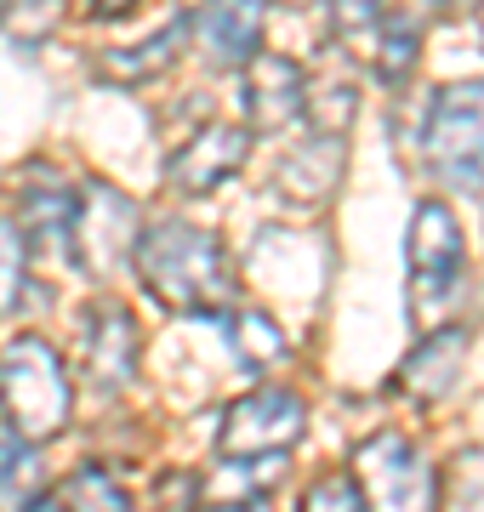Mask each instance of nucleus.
<instances>
[{
	"mask_svg": "<svg viewBox=\"0 0 484 512\" xmlns=\"http://www.w3.org/2000/svg\"><path fill=\"white\" fill-rule=\"evenodd\" d=\"M308 427V404L291 387H257L223 410L217 456H285Z\"/></svg>",
	"mask_w": 484,
	"mask_h": 512,
	"instance_id": "423d86ee",
	"label": "nucleus"
},
{
	"mask_svg": "<svg viewBox=\"0 0 484 512\" xmlns=\"http://www.w3.org/2000/svg\"><path fill=\"white\" fill-rule=\"evenodd\" d=\"M131 268L143 279V291L171 313H228L234 308V262L223 251V234H211L200 222L166 217L149 222L131 245Z\"/></svg>",
	"mask_w": 484,
	"mask_h": 512,
	"instance_id": "f257e3e1",
	"label": "nucleus"
},
{
	"mask_svg": "<svg viewBox=\"0 0 484 512\" xmlns=\"http://www.w3.org/2000/svg\"><path fill=\"white\" fill-rule=\"evenodd\" d=\"M371 29H376V74L388 86L410 80L416 57H422V23L410 18V12H393V18H376Z\"/></svg>",
	"mask_w": 484,
	"mask_h": 512,
	"instance_id": "f3484780",
	"label": "nucleus"
},
{
	"mask_svg": "<svg viewBox=\"0 0 484 512\" xmlns=\"http://www.w3.org/2000/svg\"><path fill=\"white\" fill-rule=\"evenodd\" d=\"M302 512H365V501H359V490H354L348 473H331L302 495Z\"/></svg>",
	"mask_w": 484,
	"mask_h": 512,
	"instance_id": "4be33fe9",
	"label": "nucleus"
},
{
	"mask_svg": "<svg viewBox=\"0 0 484 512\" xmlns=\"http://www.w3.org/2000/svg\"><path fill=\"white\" fill-rule=\"evenodd\" d=\"M23 262H29V251H23L18 228L0 217V319L23 302Z\"/></svg>",
	"mask_w": 484,
	"mask_h": 512,
	"instance_id": "aec40b11",
	"label": "nucleus"
},
{
	"mask_svg": "<svg viewBox=\"0 0 484 512\" xmlns=\"http://www.w3.org/2000/svg\"><path fill=\"white\" fill-rule=\"evenodd\" d=\"M308 114V74L291 57H251L245 63V120L262 137H280Z\"/></svg>",
	"mask_w": 484,
	"mask_h": 512,
	"instance_id": "9b49d317",
	"label": "nucleus"
},
{
	"mask_svg": "<svg viewBox=\"0 0 484 512\" xmlns=\"http://www.w3.org/2000/svg\"><path fill=\"white\" fill-rule=\"evenodd\" d=\"M18 512H69V507H63V495L57 490H40V495H29Z\"/></svg>",
	"mask_w": 484,
	"mask_h": 512,
	"instance_id": "a878e982",
	"label": "nucleus"
},
{
	"mask_svg": "<svg viewBox=\"0 0 484 512\" xmlns=\"http://www.w3.org/2000/svg\"><path fill=\"white\" fill-rule=\"evenodd\" d=\"M183 46H188V18H171L166 29H154L143 46L103 52L97 74H103V80H114V86H149V80H160V74L183 57Z\"/></svg>",
	"mask_w": 484,
	"mask_h": 512,
	"instance_id": "2eb2a0df",
	"label": "nucleus"
},
{
	"mask_svg": "<svg viewBox=\"0 0 484 512\" xmlns=\"http://www.w3.org/2000/svg\"><path fill=\"white\" fill-rule=\"evenodd\" d=\"M194 512H268V495H262V501H205V507H194Z\"/></svg>",
	"mask_w": 484,
	"mask_h": 512,
	"instance_id": "bb28decb",
	"label": "nucleus"
},
{
	"mask_svg": "<svg viewBox=\"0 0 484 512\" xmlns=\"http://www.w3.org/2000/svg\"><path fill=\"white\" fill-rule=\"evenodd\" d=\"M405 268H410V325L433 330L456 302L462 285V228L445 200H422L405 234Z\"/></svg>",
	"mask_w": 484,
	"mask_h": 512,
	"instance_id": "7ed1b4c3",
	"label": "nucleus"
},
{
	"mask_svg": "<svg viewBox=\"0 0 484 512\" xmlns=\"http://www.w3.org/2000/svg\"><path fill=\"white\" fill-rule=\"evenodd\" d=\"M57 495H63V507L69 512H131L126 490H120L103 467H80V473H69L63 484H57Z\"/></svg>",
	"mask_w": 484,
	"mask_h": 512,
	"instance_id": "a211bd4d",
	"label": "nucleus"
},
{
	"mask_svg": "<svg viewBox=\"0 0 484 512\" xmlns=\"http://www.w3.org/2000/svg\"><path fill=\"white\" fill-rule=\"evenodd\" d=\"M479 40H484V0H479Z\"/></svg>",
	"mask_w": 484,
	"mask_h": 512,
	"instance_id": "cd10ccee",
	"label": "nucleus"
},
{
	"mask_svg": "<svg viewBox=\"0 0 484 512\" xmlns=\"http://www.w3.org/2000/svg\"><path fill=\"white\" fill-rule=\"evenodd\" d=\"M86 6H92V18L114 23V18H126V12L137 6V0H86Z\"/></svg>",
	"mask_w": 484,
	"mask_h": 512,
	"instance_id": "393cba45",
	"label": "nucleus"
},
{
	"mask_svg": "<svg viewBox=\"0 0 484 512\" xmlns=\"http://www.w3.org/2000/svg\"><path fill=\"white\" fill-rule=\"evenodd\" d=\"M69 410H75V393H69L57 348L40 336H12L0 348V421H6V433H18L23 444H46L69 427Z\"/></svg>",
	"mask_w": 484,
	"mask_h": 512,
	"instance_id": "f03ea898",
	"label": "nucleus"
},
{
	"mask_svg": "<svg viewBox=\"0 0 484 512\" xmlns=\"http://www.w3.org/2000/svg\"><path fill=\"white\" fill-rule=\"evenodd\" d=\"M251 154V137L240 126H228V120H205L188 143L171 148L166 160V183L177 194H211V188H223L234 171L245 165Z\"/></svg>",
	"mask_w": 484,
	"mask_h": 512,
	"instance_id": "9d476101",
	"label": "nucleus"
},
{
	"mask_svg": "<svg viewBox=\"0 0 484 512\" xmlns=\"http://www.w3.org/2000/svg\"><path fill=\"white\" fill-rule=\"evenodd\" d=\"M137 245V211L126 194H114L109 183L75 188V228H69V256L80 268H92L97 279H109L120 262H131Z\"/></svg>",
	"mask_w": 484,
	"mask_h": 512,
	"instance_id": "0eeeda50",
	"label": "nucleus"
},
{
	"mask_svg": "<svg viewBox=\"0 0 484 512\" xmlns=\"http://www.w3.org/2000/svg\"><path fill=\"white\" fill-rule=\"evenodd\" d=\"M280 473L285 456H223L217 478H200V501H262Z\"/></svg>",
	"mask_w": 484,
	"mask_h": 512,
	"instance_id": "dca6fc26",
	"label": "nucleus"
},
{
	"mask_svg": "<svg viewBox=\"0 0 484 512\" xmlns=\"http://www.w3.org/2000/svg\"><path fill=\"white\" fill-rule=\"evenodd\" d=\"M262 18L268 0H205L188 18V35L200 40V57L211 69H240L262 46Z\"/></svg>",
	"mask_w": 484,
	"mask_h": 512,
	"instance_id": "f8f14e48",
	"label": "nucleus"
},
{
	"mask_svg": "<svg viewBox=\"0 0 484 512\" xmlns=\"http://www.w3.org/2000/svg\"><path fill=\"white\" fill-rule=\"evenodd\" d=\"M75 228V188L63 183L57 165H29L18 183V239L35 256H69ZM75 262V256H69Z\"/></svg>",
	"mask_w": 484,
	"mask_h": 512,
	"instance_id": "1a4fd4ad",
	"label": "nucleus"
},
{
	"mask_svg": "<svg viewBox=\"0 0 484 512\" xmlns=\"http://www.w3.org/2000/svg\"><path fill=\"white\" fill-rule=\"evenodd\" d=\"M200 507V473H160L154 512H194Z\"/></svg>",
	"mask_w": 484,
	"mask_h": 512,
	"instance_id": "5701e85b",
	"label": "nucleus"
},
{
	"mask_svg": "<svg viewBox=\"0 0 484 512\" xmlns=\"http://www.w3.org/2000/svg\"><path fill=\"white\" fill-rule=\"evenodd\" d=\"M462 365H467V330H456V325L439 330V325H433V330H422V348L399 365V387H405L410 399L439 404V399L456 393Z\"/></svg>",
	"mask_w": 484,
	"mask_h": 512,
	"instance_id": "ddd939ff",
	"label": "nucleus"
},
{
	"mask_svg": "<svg viewBox=\"0 0 484 512\" xmlns=\"http://www.w3.org/2000/svg\"><path fill=\"white\" fill-rule=\"evenodd\" d=\"M354 490L365 512H433L439 507V478L428 456L405 439V433H371L354 450Z\"/></svg>",
	"mask_w": 484,
	"mask_h": 512,
	"instance_id": "39448f33",
	"label": "nucleus"
},
{
	"mask_svg": "<svg viewBox=\"0 0 484 512\" xmlns=\"http://www.w3.org/2000/svg\"><path fill=\"white\" fill-rule=\"evenodd\" d=\"M137 348H143L137 319H131V308H120L114 296H97L92 308L80 313V370H86L92 387L120 393V387L137 376Z\"/></svg>",
	"mask_w": 484,
	"mask_h": 512,
	"instance_id": "6e6552de",
	"label": "nucleus"
},
{
	"mask_svg": "<svg viewBox=\"0 0 484 512\" xmlns=\"http://www.w3.org/2000/svg\"><path fill=\"white\" fill-rule=\"evenodd\" d=\"M445 512H484V450H467L445 484Z\"/></svg>",
	"mask_w": 484,
	"mask_h": 512,
	"instance_id": "412c9836",
	"label": "nucleus"
},
{
	"mask_svg": "<svg viewBox=\"0 0 484 512\" xmlns=\"http://www.w3.org/2000/svg\"><path fill=\"white\" fill-rule=\"evenodd\" d=\"M325 12L342 35H359V29H371L382 18V0H325Z\"/></svg>",
	"mask_w": 484,
	"mask_h": 512,
	"instance_id": "b1692460",
	"label": "nucleus"
},
{
	"mask_svg": "<svg viewBox=\"0 0 484 512\" xmlns=\"http://www.w3.org/2000/svg\"><path fill=\"white\" fill-rule=\"evenodd\" d=\"M422 154L450 188L484 194V80H456L433 92Z\"/></svg>",
	"mask_w": 484,
	"mask_h": 512,
	"instance_id": "20e7f679",
	"label": "nucleus"
},
{
	"mask_svg": "<svg viewBox=\"0 0 484 512\" xmlns=\"http://www.w3.org/2000/svg\"><path fill=\"white\" fill-rule=\"evenodd\" d=\"M342 183V137L325 131L314 143H302L297 154H285V165L274 171V188H280L291 205H319L331 200V188Z\"/></svg>",
	"mask_w": 484,
	"mask_h": 512,
	"instance_id": "4468645a",
	"label": "nucleus"
},
{
	"mask_svg": "<svg viewBox=\"0 0 484 512\" xmlns=\"http://www.w3.org/2000/svg\"><path fill=\"white\" fill-rule=\"evenodd\" d=\"M234 353H240L251 370H268V365H285V336H280V325L268 319V313H240L234 319Z\"/></svg>",
	"mask_w": 484,
	"mask_h": 512,
	"instance_id": "6ab92c4d",
	"label": "nucleus"
}]
</instances>
